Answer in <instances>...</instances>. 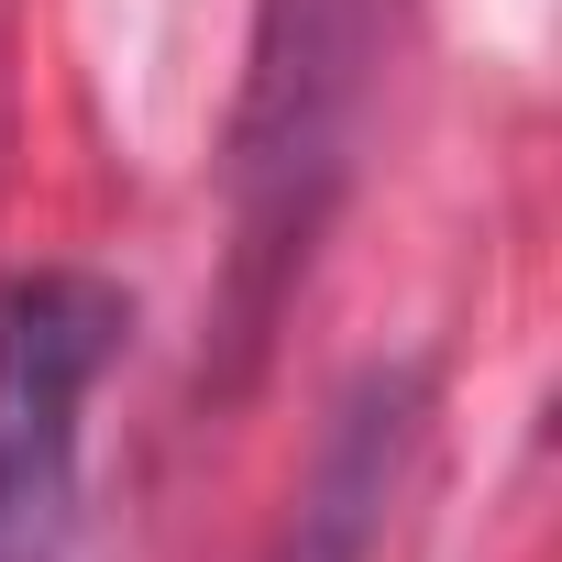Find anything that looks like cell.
<instances>
[{
  "instance_id": "obj_3",
  "label": "cell",
  "mask_w": 562,
  "mask_h": 562,
  "mask_svg": "<svg viewBox=\"0 0 562 562\" xmlns=\"http://www.w3.org/2000/svg\"><path fill=\"white\" fill-rule=\"evenodd\" d=\"M419 419H430V375L419 364H375L342 386V408L321 419V452L276 518L265 562H375L397 496H408V463H419Z\"/></svg>"
},
{
  "instance_id": "obj_1",
  "label": "cell",
  "mask_w": 562,
  "mask_h": 562,
  "mask_svg": "<svg viewBox=\"0 0 562 562\" xmlns=\"http://www.w3.org/2000/svg\"><path fill=\"white\" fill-rule=\"evenodd\" d=\"M386 23H397V0H254V56H243V111H232L221 386L254 375L276 310L310 276V254L353 188L364 111L386 78Z\"/></svg>"
},
{
  "instance_id": "obj_2",
  "label": "cell",
  "mask_w": 562,
  "mask_h": 562,
  "mask_svg": "<svg viewBox=\"0 0 562 562\" xmlns=\"http://www.w3.org/2000/svg\"><path fill=\"white\" fill-rule=\"evenodd\" d=\"M133 310L111 276L34 265L0 288V562H67L78 540V441Z\"/></svg>"
}]
</instances>
